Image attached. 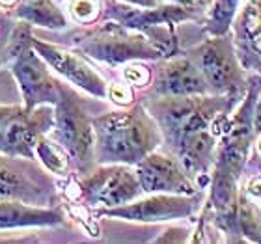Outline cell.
<instances>
[{"mask_svg":"<svg viewBox=\"0 0 261 244\" xmlns=\"http://www.w3.org/2000/svg\"><path fill=\"white\" fill-rule=\"evenodd\" d=\"M19 106H11V104H0V125L6 123L11 116H15L19 112Z\"/></svg>","mask_w":261,"mask_h":244,"instance_id":"cell-23","label":"cell"},{"mask_svg":"<svg viewBox=\"0 0 261 244\" xmlns=\"http://www.w3.org/2000/svg\"><path fill=\"white\" fill-rule=\"evenodd\" d=\"M129 2H135V4H140V6H153L155 4V0H129Z\"/></svg>","mask_w":261,"mask_h":244,"instance_id":"cell-24","label":"cell"},{"mask_svg":"<svg viewBox=\"0 0 261 244\" xmlns=\"http://www.w3.org/2000/svg\"><path fill=\"white\" fill-rule=\"evenodd\" d=\"M15 78L24 97V109H36L39 103H58L62 95L60 86L50 78L49 71L32 50H24L13 67Z\"/></svg>","mask_w":261,"mask_h":244,"instance_id":"cell-6","label":"cell"},{"mask_svg":"<svg viewBox=\"0 0 261 244\" xmlns=\"http://www.w3.org/2000/svg\"><path fill=\"white\" fill-rule=\"evenodd\" d=\"M95 10H97V6L93 0H75V4H73V13L81 21H90L95 15Z\"/></svg>","mask_w":261,"mask_h":244,"instance_id":"cell-19","label":"cell"},{"mask_svg":"<svg viewBox=\"0 0 261 244\" xmlns=\"http://www.w3.org/2000/svg\"><path fill=\"white\" fill-rule=\"evenodd\" d=\"M110 15L123 22L125 26L130 28H147L155 26V24H163V22L170 21H179L185 17V13L177 8H163V10H149V11H140V10H129L123 6H112Z\"/></svg>","mask_w":261,"mask_h":244,"instance_id":"cell-14","label":"cell"},{"mask_svg":"<svg viewBox=\"0 0 261 244\" xmlns=\"http://www.w3.org/2000/svg\"><path fill=\"white\" fill-rule=\"evenodd\" d=\"M17 15L41 26L58 28L65 24L64 15L53 6L50 0H27L17 8Z\"/></svg>","mask_w":261,"mask_h":244,"instance_id":"cell-15","label":"cell"},{"mask_svg":"<svg viewBox=\"0 0 261 244\" xmlns=\"http://www.w3.org/2000/svg\"><path fill=\"white\" fill-rule=\"evenodd\" d=\"M157 90L166 95H189L205 90L203 78L194 65L187 60H177L163 69L157 82Z\"/></svg>","mask_w":261,"mask_h":244,"instance_id":"cell-10","label":"cell"},{"mask_svg":"<svg viewBox=\"0 0 261 244\" xmlns=\"http://www.w3.org/2000/svg\"><path fill=\"white\" fill-rule=\"evenodd\" d=\"M43 198V188L34 184L27 170L0 157V200L34 201Z\"/></svg>","mask_w":261,"mask_h":244,"instance_id":"cell-11","label":"cell"},{"mask_svg":"<svg viewBox=\"0 0 261 244\" xmlns=\"http://www.w3.org/2000/svg\"><path fill=\"white\" fill-rule=\"evenodd\" d=\"M32 47L38 50V55L43 60L49 62L56 71H60L62 75H65L75 84L82 86L93 95H99V97H103L107 93L105 92V80L101 78V75L95 73L82 58L71 55L67 50L58 49V47H53V45L41 43L38 39H32Z\"/></svg>","mask_w":261,"mask_h":244,"instance_id":"cell-7","label":"cell"},{"mask_svg":"<svg viewBox=\"0 0 261 244\" xmlns=\"http://www.w3.org/2000/svg\"><path fill=\"white\" fill-rule=\"evenodd\" d=\"M235 6H237V0H217L215 2L211 21H209V28H211L213 34L226 32V28H228L231 15L235 11Z\"/></svg>","mask_w":261,"mask_h":244,"instance_id":"cell-17","label":"cell"},{"mask_svg":"<svg viewBox=\"0 0 261 244\" xmlns=\"http://www.w3.org/2000/svg\"><path fill=\"white\" fill-rule=\"evenodd\" d=\"M192 209L191 201L172 198V196H155L147 200L136 201L133 205L118 207L105 211V214L110 216H121L129 220H142V222H151V220H168V218H179L189 214Z\"/></svg>","mask_w":261,"mask_h":244,"instance_id":"cell-9","label":"cell"},{"mask_svg":"<svg viewBox=\"0 0 261 244\" xmlns=\"http://www.w3.org/2000/svg\"><path fill=\"white\" fill-rule=\"evenodd\" d=\"M201 67L207 80L215 88L233 86L237 78V69L233 65V58L228 50L220 45H209L201 56Z\"/></svg>","mask_w":261,"mask_h":244,"instance_id":"cell-13","label":"cell"},{"mask_svg":"<svg viewBox=\"0 0 261 244\" xmlns=\"http://www.w3.org/2000/svg\"><path fill=\"white\" fill-rule=\"evenodd\" d=\"M13 82L8 78V75H2L0 73V103H4V97H10L13 93Z\"/></svg>","mask_w":261,"mask_h":244,"instance_id":"cell-21","label":"cell"},{"mask_svg":"<svg viewBox=\"0 0 261 244\" xmlns=\"http://www.w3.org/2000/svg\"><path fill=\"white\" fill-rule=\"evenodd\" d=\"M62 222V214L47 209H34L19 200H0V229L24 226H50Z\"/></svg>","mask_w":261,"mask_h":244,"instance_id":"cell-12","label":"cell"},{"mask_svg":"<svg viewBox=\"0 0 261 244\" xmlns=\"http://www.w3.org/2000/svg\"><path fill=\"white\" fill-rule=\"evenodd\" d=\"M112 99H114L116 103H129L130 92L127 90L125 86H120V84H116V86L112 88Z\"/></svg>","mask_w":261,"mask_h":244,"instance_id":"cell-22","label":"cell"},{"mask_svg":"<svg viewBox=\"0 0 261 244\" xmlns=\"http://www.w3.org/2000/svg\"><path fill=\"white\" fill-rule=\"evenodd\" d=\"M53 118L55 116L47 106L24 109V112L19 110L6 123L0 125V151L32 158L38 142L41 140L43 130L50 127Z\"/></svg>","mask_w":261,"mask_h":244,"instance_id":"cell-2","label":"cell"},{"mask_svg":"<svg viewBox=\"0 0 261 244\" xmlns=\"http://www.w3.org/2000/svg\"><path fill=\"white\" fill-rule=\"evenodd\" d=\"M56 138L81 164H86L92 157L93 123L88 121L81 106L73 99L65 97L64 90L58 99L56 110Z\"/></svg>","mask_w":261,"mask_h":244,"instance_id":"cell-4","label":"cell"},{"mask_svg":"<svg viewBox=\"0 0 261 244\" xmlns=\"http://www.w3.org/2000/svg\"><path fill=\"white\" fill-rule=\"evenodd\" d=\"M36 153L39 155V158L43 160V164L50 172L55 174H64L67 170V158H65L64 151L60 147H56L55 144H50L47 140H39L38 147H36Z\"/></svg>","mask_w":261,"mask_h":244,"instance_id":"cell-16","label":"cell"},{"mask_svg":"<svg viewBox=\"0 0 261 244\" xmlns=\"http://www.w3.org/2000/svg\"><path fill=\"white\" fill-rule=\"evenodd\" d=\"M101 160L140 162L155 147L157 132L140 109L127 114H110L93 121Z\"/></svg>","mask_w":261,"mask_h":244,"instance_id":"cell-1","label":"cell"},{"mask_svg":"<svg viewBox=\"0 0 261 244\" xmlns=\"http://www.w3.org/2000/svg\"><path fill=\"white\" fill-rule=\"evenodd\" d=\"M81 47L86 52L103 62L118 64L129 58H155L159 56V49L151 47L142 36L125 34L121 28L105 26L97 34H93L84 41Z\"/></svg>","mask_w":261,"mask_h":244,"instance_id":"cell-3","label":"cell"},{"mask_svg":"<svg viewBox=\"0 0 261 244\" xmlns=\"http://www.w3.org/2000/svg\"><path fill=\"white\" fill-rule=\"evenodd\" d=\"M138 179L146 192H191V184L170 158L147 155L138 162Z\"/></svg>","mask_w":261,"mask_h":244,"instance_id":"cell-8","label":"cell"},{"mask_svg":"<svg viewBox=\"0 0 261 244\" xmlns=\"http://www.w3.org/2000/svg\"><path fill=\"white\" fill-rule=\"evenodd\" d=\"M17 0H0V6H4V8H8V6H13Z\"/></svg>","mask_w":261,"mask_h":244,"instance_id":"cell-25","label":"cell"},{"mask_svg":"<svg viewBox=\"0 0 261 244\" xmlns=\"http://www.w3.org/2000/svg\"><path fill=\"white\" fill-rule=\"evenodd\" d=\"M28 45H32V34H30V28L27 24H19L15 28V32L11 36V41L8 45V56H19L28 50Z\"/></svg>","mask_w":261,"mask_h":244,"instance_id":"cell-18","label":"cell"},{"mask_svg":"<svg viewBox=\"0 0 261 244\" xmlns=\"http://www.w3.org/2000/svg\"><path fill=\"white\" fill-rule=\"evenodd\" d=\"M142 184L138 175L123 166H109L95 172L84 183L82 192L90 201L105 205H121L140 194Z\"/></svg>","mask_w":261,"mask_h":244,"instance_id":"cell-5","label":"cell"},{"mask_svg":"<svg viewBox=\"0 0 261 244\" xmlns=\"http://www.w3.org/2000/svg\"><path fill=\"white\" fill-rule=\"evenodd\" d=\"M125 75L133 84H144V82L149 78V75H147V71L144 69V67H135V65L127 69Z\"/></svg>","mask_w":261,"mask_h":244,"instance_id":"cell-20","label":"cell"}]
</instances>
